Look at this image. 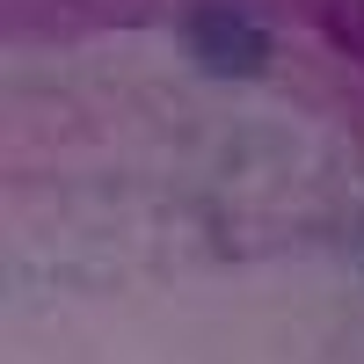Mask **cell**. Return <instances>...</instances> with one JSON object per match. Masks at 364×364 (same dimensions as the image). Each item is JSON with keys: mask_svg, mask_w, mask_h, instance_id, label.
<instances>
[{"mask_svg": "<svg viewBox=\"0 0 364 364\" xmlns=\"http://www.w3.org/2000/svg\"><path fill=\"white\" fill-rule=\"evenodd\" d=\"M182 44H190V58L204 73H226V80H255L269 66V37L226 0H211V8H197L182 22Z\"/></svg>", "mask_w": 364, "mask_h": 364, "instance_id": "6da1fadb", "label": "cell"}]
</instances>
